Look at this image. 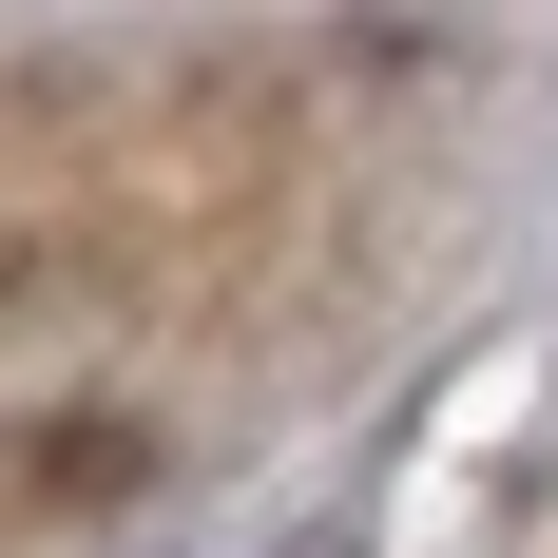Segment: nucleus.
I'll use <instances>...</instances> for the list:
<instances>
[{"instance_id": "f257e3e1", "label": "nucleus", "mask_w": 558, "mask_h": 558, "mask_svg": "<svg viewBox=\"0 0 558 558\" xmlns=\"http://www.w3.org/2000/svg\"><path fill=\"white\" fill-rule=\"evenodd\" d=\"M270 558H366V539H347V520H289V539H270Z\"/></svg>"}]
</instances>
